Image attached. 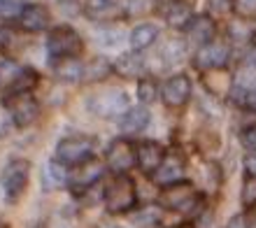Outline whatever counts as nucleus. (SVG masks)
Segmentation results:
<instances>
[{"label": "nucleus", "instance_id": "obj_1", "mask_svg": "<svg viewBox=\"0 0 256 228\" xmlns=\"http://www.w3.org/2000/svg\"><path fill=\"white\" fill-rule=\"evenodd\" d=\"M138 205V188L133 177L116 174L105 188V208L110 214H126Z\"/></svg>", "mask_w": 256, "mask_h": 228}, {"label": "nucleus", "instance_id": "obj_2", "mask_svg": "<svg viewBox=\"0 0 256 228\" xmlns=\"http://www.w3.org/2000/svg\"><path fill=\"white\" fill-rule=\"evenodd\" d=\"M28 180H30V163L26 158H12L5 163V168L0 170V188L10 205H14L24 196Z\"/></svg>", "mask_w": 256, "mask_h": 228}, {"label": "nucleus", "instance_id": "obj_3", "mask_svg": "<svg viewBox=\"0 0 256 228\" xmlns=\"http://www.w3.org/2000/svg\"><path fill=\"white\" fill-rule=\"evenodd\" d=\"M47 52L54 60L77 58L84 52V40L72 26H56L49 30Z\"/></svg>", "mask_w": 256, "mask_h": 228}, {"label": "nucleus", "instance_id": "obj_4", "mask_svg": "<svg viewBox=\"0 0 256 228\" xmlns=\"http://www.w3.org/2000/svg\"><path fill=\"white\" fill-rule=\"evenodd\" d=\"M200 202V194L191 182H175L161 191L158 196V205L170 212H194L196 205Z\"/></svg>", "mask_w": 256, "mask_h": 228}, {"label": "nucleus", "instance_id": "obj_5", "mask_svg": "<svg viewBox=\"0 0 256 228\" xmlns=\"http://www.w3.org/2000/svg\"><path fill=\"white\" fill-rule=\"evenodd\" d=\"M94 158V138L88 135H68L56 144V161L63 166H80Z\"/></svg>", "mask_w": 256, "mask_h": 228}, {"label": "nucleus", "instance_id": "obj_6", "mask_svg": "<svg viewBox=\"0 0 256 228\" xmlns=\"http://www.w3.org/2000/svg\"><path fill=\"white\" fill-rule=\"evenodd\" d=\"M86 105L96 116H102V119L124 116V114L130 110L128 94L122 91V88H110V91H102V94H94L86 100Z\"/></svg>", "mask_w": 256, "mask_h": 228}, {"label": "nucleus", "instance_id": "obj_7", "mask_svg": "<svg viewBox=\"0 0 256 228\" xmlns=\"http://www.w3.org/2000/svg\"><path fill=\"white\" fill-rule=\"evenodd\" d=\"M191 98V80L186 74H172L161 86V100L170 110H182Z\"/></svg>", "mask_w": 256, "mask_h": 228}, {"label": "nucleus", "instance_id": "obj_8", "mask_svg": "<svg viewBox=\"0 0 256 228\" xmlns=\"http://www.w3.org/2000/svg\"><path fill=\"white\" fill-rule=\"evenodd\" d=\"M230 58V49L226 42H210L205 47L198 49V54L194 58V66L200 72H210V70H224V66Z\"/></svg>", "mask_w": 256, "mask_h": 228}, {"label": "nucleus", "instance_id": "obj_9", "mask_svg": "<svg viewBox=\"0 0 256 228\" xmlns=\"http://www.w3.org/2000/svg\"><path fill=\"white\" fill-rule=\"evenodd\" d=\"M105 161H108V168L112 172L128 174V170L135 166V147L128 140H124V138L112 140L108 152H105Z\"/></svg>", "mask_w": 256, "mask_h": 228}, {"label": "nucleus", "instance_id": "obj_10", "mask_svg": "<svg viewBox=\"0 0 256 228\" xmlns=\"http://www.w3.org/2000/svg\"><path fill=\"white\" fill-rule=\"evenodd\" d=\"M102 172H105L102 163L96 161V158H88V161L74 166L72 172L68 174V184H70V188H72L74 194H82V191L94 186L96 182L102 177Z\"/></svg>", "mask_w": 256, "mask_h": 228}, {"label": "nucleus", "instance_id": "obj_11", "mask_svg": "<svg viewBox=\"0 0 256 228\" xmlns=\"http://www.w3.org/2000/svg\"><path fill=\"white\" fill-rule=\"evenodd\" d=\"M2 102H5L7 108H10V112H12V121L16 128L30 126V124L38 119V114H40V105H38V100H35L30 94L5 98Z\"/></svg>", "mask_w": 256, "mask_h": 228}, {"label": "nucleus", "instance_id": "obj_12", "mask_svg": "<svg viewBox=\"0 0 256 228\" xmlns=\"http://www.w3.org/2000/svg\"><path fill=\"white\" fill-rule=\"evenodd\" d=\"M166 154H168V152H166L163 144H158L156 140H144L135 147V163L140 166L142 172L154 174L156 170H158V166L163 163Z\"/></svg>", "mask_w": 256, "mask_h": 228}, {"label": "nucleus", "instance_id": "obj_13", "mask_svg": "<svg viewBox=\"0 0 256 228\" xmlns=\"http://www.w3.org/2000/svg\"><path fill=\"white\" fill-rule=\"evenodd\" d=\"M49 21H52V14H49V10L44 5H40V2L24 5L19 16H16L19 28L26 30V33H40V30H44V28L49 26Z\"/></svg>", "mask_w": 256, "mask_h": 228}, {"label": "nucleus", "instance_id": "obj_14", "mask_svg": "<svg viewBox=\"0 0 256 228\" xmlns=\"http://www.w3.org/2000/svg\"><path fill=\"white\" fill-rule=\"evenodd\" d=\"M184 158L180 154H175V152H170V154H166V158H163V163L158 166V170H156L152 177H154L156 184H161L163 188L170 186V184H175V182H182L184 177Z\"/></svg>", "mask_w": 256, "mask_h": 228}, {"label": "nucleus", "instance_id": "obj_15", "mask_svg": "<svg viewBox=\"0 0 256 228\" xmlns=\"http://www.w3.org/2000/svg\"><path fill=\"white\" fill-rule=\"evenodd\" d=\"M184 30H186V38H189L191 42L205 47V44H210V42H214L216 24H214V19H210V16L200 14V16H194Z\"/></svg>", "mask_w": 256, "mask_h": 228}, {"label": "nucleus", "instance_id": "obj_16", "mask_svg": "<svg viewBox=\"0 0 256 228\" xmlns=\"http://www.w3.org/2000/svg\"><path fill=\"white\" fill-rule=\"evenodd\" d=\"M161 14L172 28H186L189 21L194 19V10L186 0H166L161 7Z\"/></svg>", "mask_w": 256, "mask_h": 228}, {"label": "nucleus", "instance_id": "obj_17", "mask_svg": "<svg viewBox=\"0 0 256 228\" xmlns=\"http://www.w3.org/2000/svg\"><path fill=\"white\" fill-rule=\"evenodd\" d=\"M38 82H40V72H38V70H33V68H24V70H19V72H16V77L7 84L2 100H5V98H14V96L30 94V91L38 86Z\"/></svg>", "mask_w": 256, "mask_h": 228}, {"label": "nucleus", "instance_id": "obj_18", "mask_svg": "<svg viewBox=\"0 0 256 228\" xmlns=\"http://www.w3.org/2000/svg\"><path fill=\"white\" fill-rule=\"evenodd\" d=\"M202 80V86L208 91L210 96L214 98H224L233 91V77H230L226 70H210V72H202L200 74Z\"/></svg>", "mask_w": 256, "mask_h": 228}, {"label": "nucleus", "instance_id": "obj_19", "mask_svg": "<svg viewBox=\"0 0 256 228\" xmlns=\"http://www.w3.org/2000/svg\"><path fill=\"white\" fill-rule=\"evenodd\" d=\"M52 70L58 82L66 84H74L84 77V66L77 58H63V60H52Z\"/></svg>", "mask_w": 256, "mask_h": 228}, {"label": "nucleus", "instance_id": "obj_20", "mask_svg": "<svg viewBox=\"0 0 256 228\" xmlns=\"http://www.w3.org/2000/svg\"><path fill=\"white\" fill-rule=\"evenodd\" d=\"M149 121H152V114H149L147 108H142V105L140 108H130L122 116V130L126 135H138L149 126Z\"/></svg>", "mask_w": 256, "mask_h": 228}, {"label": "nucleus", "instance_id": "obj_21", "mask_svg": "<svg viewBox=\"0 0 256 228\" xmlns=\"http://www.w3.org/2000/svg\"><path fill=\"white\" fill-rule=\"evenodd\" d=\"M156 40H158V26H156V24H140V26H135L133 30H130V35H128V42H130L133 52L149 49Z\"/></svg>", "mask_w": 256, "mask_h": 228}, {"label": "nucleus", "instance_id": "obj_22", "mask_svg": "<svg viewBox=\"0 0 256 228\" xmlns=\"http://www.w3.org/2000/svg\"><path fill=\"white\" fill-rule=\"evenodd\" d=\"M144 58H142L138 52H130V54H124L119 56V58L114 60V70L122 77H126V80H135V77H140L142 72H144Z\"/></svg>", "mask_w": 256, "mask_h": 228}, {"label": "nucleus", "instance_id": "obj_23", "mask_svg": "<svg viewBox=\"0 0 256 228\" xmlns=\"http://www.w3.org/2000/svg\"><path fill=\"white\" fill-rule=\"evenodd\" d=\"M68 184V172L63 168V163L58 161H49L42 168V188L44 191H58Z\"/></svg>", "mask_w": 256, "mask_h": 228}, {"label": "nucleus", "instance_id": "obj_24", "mask_svg": "<svg viewBox=\"0 0 256 228\" xmlns=\"http://www.w3.org/2000/svg\"><path fill=\"white\" fill-rule=\"evenodd\" d=\"M112 70H114V66H112L105 56H96V58L91 60L86 68H84V77H82V80H86V82H102L110 72H112Z\"/></svg>", "mask_w": 256, "mask_h": 228}, {"label": "nucleus", "instance_id": "obj_25", "mask_svg": "<svg viewBox=\"0 0 256 228\" xmlns=\"http://www.w3.org/2000/svg\"><path fill=\"white\" fill-rule=\"evenodd\" d=\"M238 82H240V86L252 91L256 88V54H247L238 68Z\"/></svg>", "mask_w": 256, "mask_h": 228}, {"label": "nucleus", "instance_id": "obj_26", "mask_svg": "<svg viewBox=\"0 0 256 228\" xmlns=\"http://www.w3.org/2000/svg\"><path fill=\"white\" fill-rule=\"evenodd\" d=\"M86 10L96 19H108V16H114L122 12L119 0H86Z\"/></svg>", "mask_w": 256, "mask_h": 228}, {"label": "nucleus", "instance_id": "obj_27", "mask_svg": "<svg viewBox=\"0 0 256 228\" xmlns=\"http://www.w3.org/2000/svg\"><path fill=\"white\" fill-rule=\"evenodd\" d=\"M96 38H98V42H100L102 47L114 49V47H119V44L126 40L128 35L124 33L122 28H116V26H105V28H98V30H96Z\"/></svg>", "mask_w": 256, "mask_h": 228}, {"label": "nucleus", "instance_id": "obj_28", "mask_svg": "<svg viewBox=\"0 0 256 228\" xmlns=\"http://www.w3.org/2000/svg\"><path fill=\"white\" fill-rule=\"evenodd\" d=\"M184 52H186V44H184L182 40H168L166 47H161L158 56H161V60H166V63H177V60H182Z\"/></svg>", "mask_w": 256, "mask_h": 228}, {"label": "nucleus", "instance_id": "obj_29", "mask_svg": "<svg viewBox=\"0 0 256 228\" xmlns=\"http://www.w3.org/2000/svg\"><path fill=\"white\" fill-rule=\"evenodd\" d=\"M135 224L140 228H156L161 224V210L156 208H144L135 214Z\"/></svg>", "mask_w": 256, "mask_h": 228}, {"label": "nucleus", "instance_id": "obj_30", "mask_svg": "<svg viewBox=\"0 0 256 228\" xmlns=\"http://www.w3.org/2000/svg\"><path fill=\"white\" fill-rule=\"evenodd\" d=\"M240 200L247 210L256 208V177H247L242 184V191H240Z\"/></svg>", "mask_w": 256, "mask_h": 228}, {"label": "nucleus", "instance_id": "obj_31", "mask_svg": "<svg viewBox=\"0 0 256 228\" xmlns=\"http://www.w3.org/2000/svg\"><path fill=\"white\" fill-rule=\"evenodd\" d=\"M156 94H158V88H156V82L154 80H140L138 82V98L140 102H154L156 100Z\"/></svg>", "mask_w": 256, "mask_h": 228}, {"label": "nucleus", "instance_id": "obj_32", "mask_svg": "<svg viewBox=\"0 0 256 228\" xmlns=\"http://www.w3.org/2000/svg\"><path fill=\"white\" fill-rule=\"evenodd\" d=\"M210 12L214 16H228L236 12V0H210Z\"/></svg>", "mask_w": 256, "mask_h": 228}, {"label": "nucleus", "instance_id": "obj_33", "mask_svg": "<svg viewBox=\"0 0 256 228\" xmlns=\"http://www.w3.org/2000/svg\"><path fill=\"white\" fill-rule=\"evenodd\" d=\"M236 12L242 19H254L256 16V0H236Z\"/></svg>", "mask_w": 256, "mask_h": 228}, {"label": "nucleus", "instance_id": "obj_34", "mask_svg": "<svg viewBox=\"0 0 256 228\" xmlns=\"http://www.w3.org/2000/svg\"><path fill=\"white\" fill-rule=\"evenodd\" d=\"M240 142H242V147L250 154H256V126L244 128L242 133H240Z\"/></svg>", "mask_w": 256, "mask_h": 228}, {"label": "nucleus", "instance_id": "obj_35", "mask_svg": "<svg viewBox=\"0 0 256 228\" xmlns=\"http://www.w3.org/2000/svg\"><path fill=\"white\" fill-rule=\"evenodd\" d=\"M7 74L14 80V77H16V66H14L12 60H7L0 56V84H2V80H5Z\"/></svg>", "mask_w": 256, "mask_h": 228}, {"label": "nucleus", "instance_id": "obj_36", "mask_svg": "<svg viewBox=\"0 0 256 228\" xmlns=\"http://www.w3.org/2000/svg\"><path fill=\"white\" fill-rule=\"evenodd\" d=\"M226 228H250V224H247V219H244L242 214H238V216H233V219L226 224Z\"/></svg>", "mask_w": 256, "mask_h": 228}, {"label": "nucleus", "instance_id": "obj_37", "mask_svg": "<svg viewBox=\"0 0 256 228\" xmlns=\"http://www.w3.org/2000/svg\"><path fill=\"white\" fill-rule=\"evenodd\" d=\"M244 168H247V177H256V154L244 158Z\"/></svg>", "mask_w": 256, "mask_h": 228}, {"label": "nucleus", "instance_id": "obj_38", "mask_svg": "<svg viewBox=\"0 0 256 228\" xmlns=\"http://www.w3.org/2000/svg\"><path fill=\"white\" fill-rule=\"evenodd\" d=\"M244 108L252 110L256 114V88H252L250 94H247V100H244Z\"/></svg>", "mask_w": 256, "mask_h": 228}, {"label": "nucleus", "instance_id": "obj_39", "mask_svg": "<svg viewBox=\"0 0 256 228\" xmlns=\"http://www.w3.org/2000/svg\"><path fill=\"white\" fill-rule=\"evenodd\" d=\"M7 42H10V30H5V28H0V49L5 47Z\"/></svg>", "mask_w": 256, "mask_h": 228}, {"label": "nucleus", "instance_id": "obj_40", "mask_svg": "<svg viewBox=\"0 0 256 228\" xmlns=\"http://www.w3.org/2000/svg\"><path fill=\"white\" fill-rule=\"evenodd\" d=\"M52 228H72V226H70L68 222H63V219H56L54 226H52Z\"/></svg>", "mask_w": 256, "mask_h": 228}, {"label": "nucleus", "instance_id": "obj_41", "mask_svg": "<svg viewBox=\"0 0 256 228\" xmlns=\"http://www.w3.org/2000/svg\"><path fill=\"white\" fill-rule=\"evenodd\" d=\"M168 228H196V226L194 224H184L182 222V224H172V226H168Z\"/></svg>", "mask_w": 256, "mask_h": 228}, {"label": "nucleus", "instance_id": "obj_42", "mask_svg": "<svg viewBox=\"0 0 256 228\" xmlns=\"http://www.w3.org/2000/svg\"><path fill=\"white\" fill-rule=\"evenodd\" d=\"M252 42H254V44H256V30H254V33H252Z\"/></svg>", "mask_w": 256, "mask_h": 228}, {"label": "nucleus", "instance_id": "obj_43", "mask_svg": "<svg viewBox=\"0 0 256 228\" xmlns=\"http://www.w3.org/2000/svg\"><path fill=\"white\" fill-rule=\"evenodd\" d=\"M5 2H7V0H0V10H2V5H5Z\"/></svg>", "mask_w": 256, "mask_h": 228}, {"label": "nucleus", "instance_id": "obj_44", "mask_svg": "<svg viewBox=\"0 0 256 228\" xmlns=\"http://www.w3.org/2000/svg\"><path fill=\"white\" fill-rule=\"evenodd\" d=\"M119 228H122V226H119Z\"/></svg>", "mask_w": 256, "mask_h": 228}]
</instances>
